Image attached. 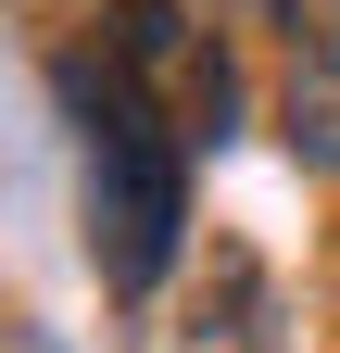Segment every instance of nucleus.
Segmentation results:
<instances>
[{
  "label": "nucleus",
  "instance_id": "obj_1",
  "mask_svg": "<svg viewBox=\"0 0 340 353\" xmlns=\"http://www.w3.org/2000/svg\"><path fill=\"white\" fill-rule=\"evenodd\" d=\"M63 101H76V214H89V265L101 290L151 303L189 252V126L151 101L114 51H76L63 63Z\"/></svg>",
  "mask_w": 340,
  "mask_h": 353
},
{
  "label": "nucleus",
  "instance_id": "obj_2",
  "mask_svg": "<svg viewBox=\"0 0 340 353\" xmlns=\"http://www.w3.org/2000/svg\"><path fill=\"white\" fill-rule=\"evenodd\" d=\"M164 353H277V278H265L240 240H215V252H202L189 316L164 328Z\"/></svg>",
  "mask_w": 340,
  "mask_h": 353
},
{
  "label": "nucleus",
  "instance_id": "obj_3",
  "mask_svg": "<svg viewBox=\"0 0 340 353\" xmlns=\"http://www.w3.org/2000/svg\"><path fill=\"white\" fill-rule=\"evenodd\" d=\"M290 152L340 176V76H303V63H290Z\"/></svg>",
  "mask_w": 340,
  "mask_h": 353
},
{
  "label": "nucleus",
  "instance_id": "obj_4",
  "mask_svg": "<svg viewBox=\"0 0 340 353\" xmlns=\"http://www.w3.org/2000/svg\"><path fill=\"white\" fill-rule=\"evenodd\" d=\"M277 38H290V63L303 76H340V0H265Z\"/></svg>",
  "mask_w": 340,
  "mask_h": 353
}]
</instances>
